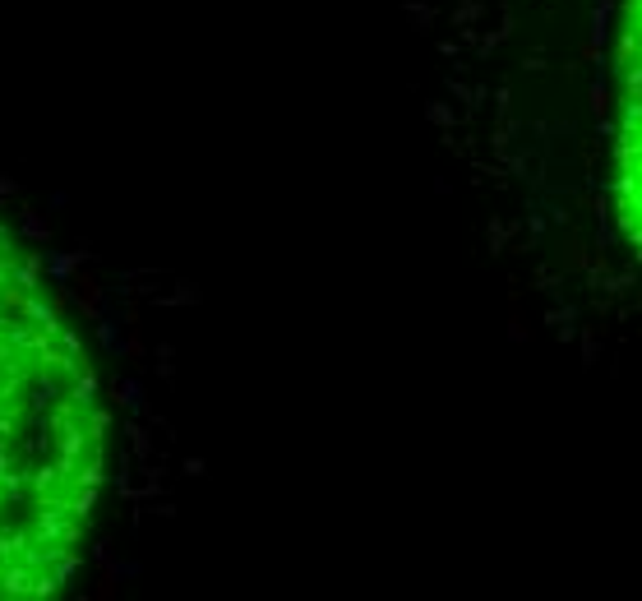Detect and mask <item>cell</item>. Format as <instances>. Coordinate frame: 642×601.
<instances>
[{"label": "cell", "instance_id": "6da1fadb", "mask_svg": "<svg viewBox=\"0 0 642 601\" xmlns=\"http://www.w3.org/2000/svg\"><path fill=\"white\" fill-rule=\"evenodd\" d=\"M601 121L610 130L606 213L620 245L642 264V0H620L615 14L610 98Z\"/></svg>", "mask_w": 642, "mask_h": 601}]
</instances>
